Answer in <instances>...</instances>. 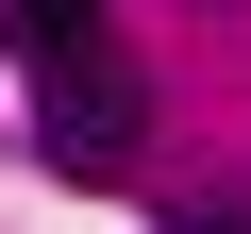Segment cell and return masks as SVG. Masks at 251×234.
Here are the masks:
<instances>
[{"instance_id": "2", "label": "cell", "mask_w": 251, "mask_h": 234, "mask_svg": "<svg viewBox=\"0 0 251 234\" xmlns=\"http://www.w3.org/2000/svg\"><path fill=\"white\" fill-rule=\"evenodd\" d=\"M0 50L50 67V50H100V0H0Z\"/></svg>"}, {"instance_id": "3", "label": "cell", "mask_w": 251, "mask_h": 234, "mask_svg": "<svg viewBox=\"0 0 251 234\" xmlns=\"http://www.w3.org/2000/svg\"><path fill=\"white\" fill-rule=\"evenodd\" d=\"M168 234H251V201H184V217H168Z\"/></svg>"}, {"instance_id": "1", "label": "cell", "mask_w": 251, "mask_h": 234, "mask_svg": "<svg viewBox=\"0 0 251 234\" xmlns=\"http://www.w3.org/2000/svg\"><path fill=\"white\" fill-rule=\"evenodd\" d=\"M34 151H50L67 184H117V167L151 151V84L117 67V50H50V67H34Z\"/></svg>"}]
</instances>
